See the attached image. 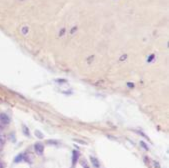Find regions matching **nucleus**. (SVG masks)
<instances>
[{
    "instance_id": "obj_2",
    "label": "nucleus",
    "mask_w": 169,
    "mask_h": 168,
    "mask_svg": "<svg viewBox=\"0 0 169 168\" xmlns=\"http://www.w3.org/2000/svg\"><path fill=\"white\" fill-rule=\"evenodd\" d=\"M34 150H35L36 154L41 156L43 154V152H44V145L42 143H40V142H37V143L34 144Z\"/></svg>"
},
{
    "instance_id": "obj_7",
    "label": "nucleus",
    "mask_w": 169,
    "mask_h": 168,
    "mask_svg": "<svg viewBox=\"0 0 169 168\" xmlns=\"http://www.w3.org/2000/svg\"><path fill=\"white\" fill-rule=\"evenodd\" d=\"M4 142H5V136L2 135V134H0V145H3Z\"/></svg>"
},
{
    "instance_id": "obj_10",
    "label": "nucleus",
    "mask_w": 169,
    "mask_h": 168,
    "mask_svg": "<svg viewBox=\"0 0 169 168\" xmlns=\"http://www.w3.org/2000/svg\"><path fill=\"white\" fill-rule=\"evenodd\" d=\"M35 135H37L39 138H42V137H43V135L40 133V131H38V130L35 131Z\"/></svg>"
},
{
    "instance_id": "obj_5",
    "label": "nucleus",
    "mask_w": 169,
    "mask_h": 168,
    "mask_svg": "<svg viewBox=\"0 0 169 168\" xmlns=\"http://www.w3.org/2000/svg\"><path fill=\"white\" fill-rule=\"evenodd\" d=\"M23 158H24V156H23V154H19V155H17V157L14 159V162H20V161H22L23 160Z\"/></svg>"
},
{
    "instance_id": "obj_3",
    "label": "nucleus",
    "mask_w": 169,
    "mask_h": 168,
    "mask_svg": "<svg viewBox=\"0 0 169 168\" xmlns=\"http://www.w3.org/2000/svg\"><path fill=\"white\" fill-rule=\"evenodd\" d=\"M79 156H80V154H79L78 151H76V150L72 151V166H74L77 163V161L79 159Z\"/></svg>"
},
{
    "instance_id": "obj_8",
    "label": "nucleus",
    "mask_w": 169,
    "mask_h": 168,
    "mask_svg": "<svg viewBox=\"0 0 169 168\" xmlns=\"http://www.w3.org/2000/svg\"><path fill=\"white\" fill-rule=\"evenodd\" d=\"M140 145H141V146H142V147H143V148H144L145 150H148V149H149V148H148V146H147V145H146V144H145V143H144L143 141H140Z\"/></svg>"
},
{
    "instance_id": "obj_6",
    "label": "nucleus",
    "mask_w": 169,
    "mask_h": 168,
    "mask_svg": "<svg viewBox=\"0 0 169 168\" xmlns=\"http://www.w3.org/2000/svg\"><path fill=\"white\" fill-rule=\"evenodd\" d=\"M81 165H82V167L83 168H90L89 167V165H88V163H87V161L83 159V160H81Z\"/></svg>"
},
{
    "instance_id": "obj_9",
    "label": "nucleus",
    "mask_w": 169,
    "mask_h": 168,
    "mask_svg": "<svg viewBox=\"0 0 169 168\" xmlns=\"http://www.w3.org/2000/svg\"><path fill=\"white\" fill-rule=\"evenodd\" d=\"M23 130H24V134H25V135H27V136H29V130L27 129V127H26V126H23Z\"/></svg>"
},
{
    "instance_id": "obj_1",
    "label": "nucleus",
    "mask_w": 169,
    "mask_h": 168,
    "mask_svg": "<svg viewBox=\"0 0 169 168\" xmlns=\"http://www.w3.org/2000/svg\"><path fill=\"white\" fill-rule=\"evenodd\" d=\"M10 123V118L9 116L5 113H1L0 114V124L2 126H7Z\"/></svg>"
},
{
    "instance_id": "obj_12",
    "label": "nucleus",
    "mask_w": 169,
    "mask_h": 168,
    "mask_svg": "<svg viewBox=\"0 0 169 168\" xmlns=\"http://www.w3.org/2000/svg\"><path fill=\"white\" fill-rule=\"evenodd\" d=\"M128 86H129V87H131V86H132V87H133V84H132V83H128Z\"/></svg>"
},
{
    "instance_id": "obj_4",
    "label": "nucleus",
    "mask_w": 169,
    "mask_h": 168,
    "mask_svg": "<svg viewBox=\"0 0 169 168\" xmlns=\"http://www.w3.org/2000/svg\"><path fill=\"white\" fill-rule=\"evenodd\" d=\"M90 161H91V163H92V165H93L94 168H99L100 167V162H99V160L96 158V157H94V156H90Z\"/></svg>"
},
{
    "instance_id": "obj_11",
    "label": "nucleus",
    "mask_w": 169,
    "mask_h": 168,
    "mask_svg": "<svg viewBox=\"0 0 169 168\" xmlns=\"http://www.w3.org/2000/svg\"><path fill=\"white\" fill-rule=\"evenodd\" d=\"M0 168H5V164L0 160Z\"/></svg>"
}]
</instances>
